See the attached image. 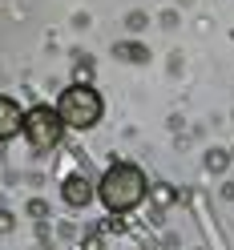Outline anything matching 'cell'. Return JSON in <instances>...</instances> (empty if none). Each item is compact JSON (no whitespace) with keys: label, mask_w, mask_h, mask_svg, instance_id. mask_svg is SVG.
<instances>
[{"label":"cell","mask_w":234,"mask_h":250,"mask_svg":"<svg viewBox=\"0 0 234 250\" xmlns=\"http://www.w3.org/2000/svg\"><path fill=\"white\" fill-rule=\"evenodd\" d=\"M146 174L137 166H129V162H117V166H109L105 169V178L97 182V198L105 202L113 214H126V210H133L137 202L146 198Z\"/></svg>","instance_id":"6da1fadb"},{"label":"cell","mask_w":234,"mask_h":250,"mask_svg":"<svg viewBox=\"0 0 234 250\" xmlns=\"http://www.w3.org/2000/svg\"><path fill=\"white\" fill-rule=\"evenodd\" d=\"M73 77H77V85H89V81H93V65H89V61H81V65L73 69Z\"/></svg>","instance_id":"ba28073f"},{"label":"cell","mask_w":234,"mask_h":250,"mask_svg":"<svg viewBox=\"0 0 234 250\" xmlns=\"http://www.w3.org/2000/svg\"><path fill=\"white\" fill-rule=\"evenodd\" d=\"M61 194H65V202H69V206H89V202H93V194H97V186H93L85 174H73V178H65Z\"/></svg>","instance_id":"5b68a950"},{"label":"cell","mask_w":234,"mask_h":250,"mask_svg":"<svg viewBox=\"0 0 234 250\" xmlns=\"http://www.w3.org/2000/svg\"><path fill=\"white\" fill-rule=\"evenodd\" d=\"M149 202H153V206H162V210H170L178 202V190H174V186H166V182H158V186H149Z\"/></svg>","instance_id":"8992f818"},{"label":"cell","mask_w":234,"mask_h":250,"mask_svg":"<svg viewBox=\"0 0 234 250\" xmlns=\"http://www.w3.org/2000/svg\"><path fill=\"white\" fill-rule=\"evenodd\" d=\"M57 113L69 129H89V125L101 121V97L93 85H69L57 101Z\"/></svg>","instance_id":"7a4b0ae2"},{"label":"cell","mask_w":234,"mask_h":250,"mask_svg":"<svg viewBox=\"0 0 234 250\" xmlns=\"http://www.w3.org/2000/svg\"><path fill=\"white\" fill-rule=\"evenodd\" d=\"M28 214H33V218H44V214H49V206H44V202H33V206H28Z\"/></svg>","instance_id":"30bf717a"},{"label":"cell","mask_w":234,"mask_h":250,"mask_svg":"<svg viewBox=\"0 0 234 250\" xmlns=\"http://www.w3.org/2000/svg\"><path fill=\"white\" fill-rule=\"evenodd\" d=\"M81 250H101V238H97V234H89V238L81 242Z\"/></svg>","instance_id":"8fae6325"},{"label":"cell","mask_w":234,"mask_h":250,"mask_svg":"<svg viewBox=\"0 0 234 250\" xmlns=\"http://www.w3.org/2000/svg\"><path fill=\"white\" fill-rule=\"evenodd\" d=\"M0 230H12V214H4V210H0Z\"/></svg>","instance_id":"7c38bea8"},{"label":"cell","mask_w":234,"mask_h":250,"mask_svg":"<svg viewBox=\"0 0 234 250\" xmlns=\"http://www.w3.org/2000/svg\"><path fill=\"white\" fill-rule=\"evenodd\" d=\"M24 133V109L12 101V97H0V142Z\"/></svg>","instance_id":"277c9868"},{"label":"cell","mask_w":234,"mask_h":250,"mask_svg":"<svg viewBox=\"0 0 234 250\" xmlns=\"http://www.w3.org/2000/svg\"><path fill=\"white\" fill-rule=\"evenodd\" d=\"M206 166L214 169V174H218V169H226V153H222V149H214L210 158H206Z\"/></svg>","instance_id":"9c48e42d"},{"label":"cell","mask_w":234,"mask_h":250,"mask_svg":"<svg viewBox=\"0 0 234 250\" xmlns=\"http://www.w3.org/2000/svg\"><path fill=\"white\" fill-rule=\"evenodd\" d=\"M117 57H129V61H149V53L142 44H117Z\"/></svg>","instance_id":"52a82bcc"},{"label":"cell","mask_w":234,"mask_h":250,"mask_svg":"<svg viewBox=\"0 0 234 250\" xmlns=\"http://www.w3.org/2000/svg\"><path fill=\"white\" fill-rule=\"evenodd\" d=\"M61 129H65V121L49 105H37L24 113V137L33 142V149H53L61 142Z\"/></svg>","instance_id":"3957f363"}]
</instances>
